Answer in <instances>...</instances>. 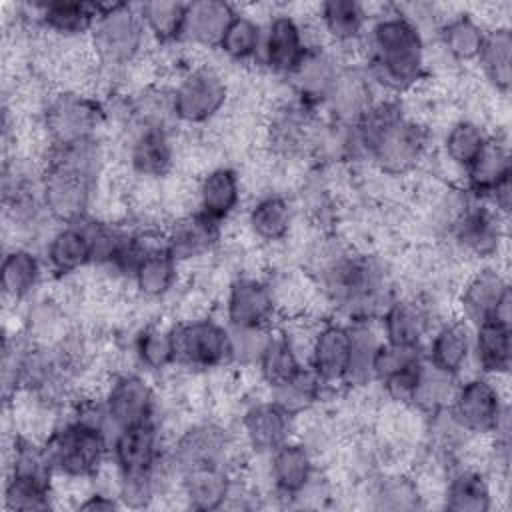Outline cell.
<instances>
[{
  "label": "cell",
  "instance_id": "1",
  "mask_svg": "<svg viewBox=\"0 0 512 512\" xmlns=\"http://www.w3.org/2000/svg\"><path fill=\"white\" fill-rule=\"evenodd\" d=\"M348 128V148L390 176L416 168L428 148L426 126L406 116L394 98L372 100Z\"/></svg>",
  "mask_w": 512,
  "mask_h": 512
},
{
  "label": "cell",
  "instance_id": "2",
  "mask_svg": "<svg viewBox=\"0 0 512 512\" xmlns=\"http://www.w3.org/2000/svg\"><path fill=\"white\" fill-rule=\"evenodd\" d=\"M426 44L416 20L400 10L378 16L368 30V74L392 94L412 90L426 70Z\"/></svg>",
  "mask_w": 512,
  "mask_h": 512
},
{
  "label": "cell",
  "instance_id": "3",
  "mask_svg": "<svg viewBox=\"0 0 512 512\" xmlns=\"http://www.w3.org/2000/svg\"><path fill=\"white\" fill-rule=\"evenodd\" d=\"M320 286L350 322H372L394 298L384 264L376 256L352 250H338L324 260Z\"/></svg>",
  "mask_w": 512,
  "mask_h": 512
},
{
  "label": "cell",
  "instance_id": "4",
  "mask_svg": "<svg viewBox=\"0 0 512 512\" xmlns=\"http://www.w3.org/2000/svg\"><path fill=\"white\" fill-rule=\"evenodd\" d=\"M44 446L56 474L88 480L100 472L110 454V434L72 416L48 434Z\"/></svg>",
  "mask_w": 512,
  "mask_h": 512
},
{
  "label": "cell",
  "instance_id": "5",
  "mask_svg": "<svg viewBox=\"0 0 512 512\" xmlns=\"http://www.w3.org/2000/svg\"><path fill=\"white\" fill-rule=\"evenodd\" d=\"M146 28L138 6L126 2L100 4V14L90 32L96 60L108 68H120L136 60L144 46Z\"/></svg>",
  "mask_w": 512,
  "mask_h": 512
},
{
  "label": "cell",
  "instance_id": "6",
  "mask_svg": "<svg viewBox=\"0 0 512 512\" xmlns=\"http://www.w3.org/2000/svg\"><path fill=\"white\" fill-rule=\"evenodd\" d=\"M448 414L462 432L474 436H496L508 426V404L494 378L484 374L456 384Z\"/></svg>",
  "mask_w": 512,
  "mask_h": 512
},
{
  "label": "cell",
  "instance_id": "7",
  "mask_svg": "<svg viewBox=\"0 0 512 512\" xmlns=\"http://www.w3.org/2000/svg\"><path fill=\"white\" fill-rule=\"evenodd\" d=\"M176 366L212 370L232 360L230 328L210 316L182 320L170 328Z\"/></svg>",
  "mask_w": 512,
  "mask_h": 512
},
{
  "label": "cell",
  "instance_id": "8",
  "mask_svg": "<svg viewBox=\"0 0 512 512\" xmlns=\"http://www.w3.org/2000/svg\"><path fill=\"white\" fill-rule=\"evenodd\" d=\"M228 94V82L214 66H194L170 92L172 118L190 126L206 124L222 112Z\"/></svg>",
  "mask_w": 512,
  "mask_h": 512
},
{
  "label": "cell",
  "instance_id": "9",
  "mask_svg": "<svg viewBox=\"0 0 512 512\" xmlns=\"http://www.w3.org/2000/svg\"><path fill=\"white\" fill-rule=\"evenodd\" d=\"M106 112L96 98L76 90L54 94L42 112V124L48 134V144H70L94 140L104 124Z\"/></svg>",
  "mask_w": 512,
  "mask_h": 512
},
{
  "label": "cell",
  "instance_id": "10",
  "mask_svg": "<svg viewBox=\"0 0 512 512\" xmlns=\"http://www.w3.org/2000/svg\"><path fill=\"white\" fill-rule=\"evenodd\" d=\"M512 292L504 272L492 264L474 270L458 292L460 318L470 326L486 320H500L510 324Z\"/></svg>",
  "mask_w": 512,
  "mask_h": 512
},
{
  "label": "cell",
  "instance_id": "11",
  "mask_svg": "<svg viewBox=\"0 0 512 512\" xmlns=\"http://www.w3.org/2000/svg\"><path fill=\"white\" fill-rule=\"evenodd\" d=\"M468 192V190H466ZM504 216H500L486 200L468 192V200L452 218L450 232L454 242L478 260H490L500 252L504 242Z\"/></svg>",
  "mask_w": 512,
  "mask_h": 512
},
{
  "label": "cell",
  "instance_id": "12",
  "mask_svg": "<svg viewBox=\"0 0 512 512\" xmlns=\"http://www.w3.org/2000/svg\"><path fill=\"white\" fill-rule=\"evenodd\" d=\"M232 440L230 434L216 422H194L186 426L170 450L166 452V460L176 476L186 470L202 468V466H228Z\"/></svg>",
  "mask_w": 512,
  "mask_h": 512
},
{
  "label": "cell",
  "instance_id": "13",
  "mask_svg": "<svg viewBox=\"0 0 512 512\" xmlns=\"http://www.w3.org/2000/svg\"><path fill=\"white\" fill-rule=\"evenodd\" d=\"M274 288L254 276L236 278L226 292L224 318L230 330H260L268 328L276 316Z\"/></svg>",
  "mask_w": 512,
  "mask_h": 512
},
{
  "label": "cell",
  "instance_id": "14",
  "mask_svg": "<svg viewBox=\"0 0 512 512\" xmlns=\"http://www.w3.org/2000/svg\"><path fill=\"white\" fill-rule=\"evenodd\" d=\"M102 400L108 414V422L114 428V432L120 428L154 420L156 392L142 374H116L110 380Z\"/></svg>",
  "mask_w": 512,
  "mask_h": 512
},
{
  "label": "cell",
  "instance_id": "15",
  "mask_svg": "<svg viewBox=\"0 0 512 512\" xmlns=\"http://www.w3.org/2000/svg\"><path fill=\"white\" fill-rule=\"evenodd\" d=\"M110 454L118 478H122L154 472L166 452L162 450L158 426L152 420L116 430L110 440Z\"/></svg>",
  "mask_w": 512,
  "mask_h": 512
},
{
  "label": "cell",
  "instance_id": "16",
  "mask_svg": "<svg viewBox=\"0 0 512 512\" xmlns=\"http://www.w3.org/2000/svg\"><path fill=\"white\" fill-rule=\"evenodd\" d=\"M350 350H352L350 324L330 320L318 326V330L312 334L308 344L306 364L326 388L340 386L346 382V374L350 366Z\"/></svg>",
  "mask_w": 512,
  "mask_h": 512
},
{
  "label": "cell",
  "instance_id": "17",
  "mask_svg": "<svg viewBox=\"0 0 512 512\" xmlns=\"http://www.w3.org/2000/svg\"><path fill=\"white\" fill-rule=\"evenodd\" d=\"M294 414L276 400H260L250 404L240 418V430L246 446L258 454L268 456L284 442L292 440Z\"/></svg>",
  "mask_w": 512,
  "mask_h": 512
},
{
  "label": "cell",
  "instance_id": "18",
  "mask_svg": "<svg viewBox=\"0 0 512 512\" xmlns=\"http://www.w3.org/2000/svg\"><path fill=\"white\" fill-rule=\"evenodd\" d=\"M310 50V44L304 38L302 26L292 14H274L266 28L262 38V60L264 66L276 74L288 78L296 66L302 62L306 52Z\"/></svg>",
  "mask_w": 512,
  "mask_h": 512
},
{
  "label": "cell",
  "instance_id": "19",
  "mask_svg": "<svg viewBox=\"0 0 512 512\" xmlns=\"http://www.w3.org/2000/svg\"><path fill=\"white\" fill-rule=\"evenodd\" d=\"M220 230L222 224L208 218L200 210L186 212L176 216L162 232L164 248L178 264L198 260L208 256L218 246Z\"/></svg>",
  "mask_w": 512,
  "mask_h": 512
},
{
  "label": "cell",
  "instance_id": "20",
  "mask_svg": "<svg viewBox=\"0 0 512 512\" xmlns=\"http://www.w3.org/2000/svg\"><path fill=\"white\" fill-rule=\"evenodd\" d=\"M382 340L402 346H424L432 330V310L418 296L392 298L380 314Z\"/></svg>",
  "mask_w": 512,
  "mask_h": 512
},
{
  "label": "cell",
  "instance_id": "21",
  "mask_svg": "<svg viewBox=\"0 0 512 512\" xmlns=\"http://www.w3.org/2000/svg\"><path fill=\"white\" fill-rule=\"evenodd\" d=\"M314 472V458L302 442L288 440L268 454V476L282 498L302 496L312 486Z\"/></svg>",
  "mask_w": 512,
  "mask_h": 512
},
{
  "label": "cell",
  "instance_id": "22",
  "mask_svg": "<svg viewBox=\"0 0 512 512\" xmlns=\"http://www.w3.org/2000/svg\"><path fill=\"white\" fill-rule=\"evenodd\" d=\"M426 364L458 378L472 358V326L462 320H446L434 328L424 348Z\"/></svg>",
  "mask_w": 512,
  "mask_h": 512
},
{
  "label": "cell",
  "instance_id": "23",
  "mask_svg": "<svg viewBox=\"0 0 512 512\" xmlns=\"http://www.w3.org/2000/svg\"><path fill=\"white\" fill-rule=\"evenodd\" d=\"M338 70L340 66L330 52L320 46H310L302 62L286 80L290 82L298 102L318 108L326 104Z\"/></svg>",
  "mask_w": 512,
  "mask_h": 512
},
{
  "label": "cell",
  "instance_id": "24",
  "mask_svg": "<svg viewBox=\"0 0 512 512\" xmlns=\"http://www.w3.org/2000/svg\"><path fill=\"white\" fill-rule=\"evenodd\" d=\"M128 162L142 178H164L174 168V142L166 126H140L128 148Z\"/></svg>",
  "mask_w": 512,
  "mask_h": 512
},
{
  "label": "cell",
  "instance_id": "25",
  "mask_svg": "<svg viewBox=\"0 0 512 512\" xmlns=\"http://www.w3.org/2000/svg\"><path fill=\"white\" fill-rule=\"evenodd\" d=\"M44 260L56 276H70L94 264L92 242L84 222L80 220L56 228L46 242Z\"/></svg>",
  "mask_w": 512,
  "mask_h": 512
},
{
  "label": "cell",
  "instance_id": "26",
  "mask_svg": "<svg viewBox=\"0 0 512 512\" xmlns=\"http://www.w3.org/2000/svg\"><path fill=\"white\" fill-rule=\"evenodd\" d=\"M472 360L490 378L506 376L512 364V330L508 322L486 320L472 326Z\"/></svg>",
  "mask_w": 512,
  "mask_h": 512
},
{
  "label": "cell",
  "instance_id": "27",
  "mask_svg": "<svg viewBox=\"0 0 512 512\" xmlns=\"http://www.w3.org/2000/svg\"><path fill=\"white\" fill-rule=\"evenodd\" d=\"M316 108L296 98L276 110L268 126V142L278 154H298L314 140Z\"/></svg>",
  "mask_w": 512,
  "mask_h": 512
},
{
  "label": "cell",
  "instance_id": "28",
  "mask_svg": "<svg viewBox=\"0 0 512 512\" xmlns=\"http://www.w3.org/2000/svg\"><path fill=\"white\" fill-rule=\"evenodd\" d=\"M180 492L194 510H218L232 496L234 482L228 466H202L186 470L178 476Z\"/></svg>",
  "mask_w": 512,
  "mask_h": 512
},
{
  "label": "cell",
  "instance_id": "29",
  "mask_svg": "<svg viewBox=\"0 0 512 512\" xmlns=\"http://www.w3.org/2000/svg\"><path fill=\"white\" fill-rule=\"evenodd\" d=\"M196 196H198L196 210H200L208 218L222 224L236 212L240 204L242 184H240L238 172L230 166H216L208 170L198 182Z\"/></svg>",
  "mask_w": 512,
  "mask_h": 512
},
{
  "label": "cell",
  "instance_id": "30",
  "mask_svg": "<svg viewBox=\"0 0 512 512\" xmlns=\"http://www.w3.org/2000/svg\"><path fill=\"white\" fill-rule=\"evenodd\" d=\"M466 190L476 198L486 200L496 188L512 182L510 150L504 142L490 136L478 158L464 170Z\"/></svg>",
  "mask_w": 512,
  "mask_h": 512
},
{
  "label": "cell",
  "instance_id": "31",
  "mask_svg": "<svg viewBox=\"0 0 512 512\" xmlns=\"http://www.w3.org/2000/svg\"><path fill=\"white\" fill-rule=\"evenodd\" d=\"M304 366L306 362L302 360L294 338L284 330L270 332L256 360L260 380L268 386L270 392L290 382Z\"/></svg>",
  "mask_w": 512,
  "mask_h": 512
},
{
  "label": "cell",
  "instance_id": "32",
  "mask_svg": "<svg viewBox=\"0 0 512 512\" xmlns=\"http://www.w3.org/2000/svg\"><path fill=\"white\" fill-rule=\"evenodd\" d=\"M38 22L52 34L62 38H78L90 34L100 14V2L52 0L34 6Z\"/></svg>",
  "mask_w": 512,
  "mask_h": 512
},
{
  "label": "cell",
  "instance_id": "33",
  "mask_svg": "<svg viewBox=\"0 0 512 512\" xmlns=\"http://www.w3.org/2000/svg\"><path fill=\"white\" fill-rule=\"evenodd\" d=\"M234 14H236L234 6L222 0L188 2L184 38L198 46L218 48Z\"/></svg>",
  "mask_w": 512,
  "mask_h": 512
},
{
  "label": "cell",
  "instance_id": "34",
  "mask_svg": "<svg viewBox=\"0 0 512 512\" xmlns=\"http://www.w3.org/2000/svg\"><path fill=\"white\" fill-rule=\"evenodd\" d=\"M180 278V264L170 256L164 244L150 248L132 272V284L140 296L158 300L170 294Z\"/></svg>",
  "mask_w": 512,
  "mask_h": 512
},
{
  "label": "cell",
  "instance_id": "35",
  "mask_svg": "<svg viewBox=\"0 0 512 512\" xmlns=\"http://www.w3.org/2000/svg\"><path fill=\"white\" fill-rule=\"evenodd\" d=\"M40 280L42 260L34 250L26 246H14L4 254L0 266V286L6 298H12L14 302L30 298Z\"/></svg>",
  "mask_w": 512,
  "mask_h": 512
},
{
  "label": "cell",
  "instance_id": "36",
  "mask_svg": "<svg viewBox=\"0 0 512 512\" xmlns=\"http://www.w3.org/2000/svg\"><path fill=\"white\" fill-rule=\"evenodd\" d=\"M370 80L372 78H370L368 70L340 66L338 76L332 84V90H330L324 106H328L336 118L350 124L372 102Z\"/></svg>",
  "mask_w": 512,
  "mask_h": 512
},
{
  "label": "cell",
  "instance_id": "37",
  "mask_svg": "<svg viewBox=\"0 0 512 512\" xmlns=\"http://www.w3.org/2000/svg\"><path fill=\"white\" fill-rule=\"evenodd\" d=\"M294 222V208L282 194L270 192L260 196L248 210V228L254 238L274 244L282 242Z\"/></svg>",
  "mask_w": 512,
  "mask_h": 512
},
{
  "label": "cell",
  "instance_id": "38",
  "mask_svg": "<svg viewBox=\"0 0 512 512\" xmlns=\"http://www.w3.org/2000/svg\"><path fill=\"white\" fill-rule=\"evenodd\" d=\"M488 84L502 94L512 86V32L508 26H494L486 30L484 44L476 58Z\"/></svg>",
  "mask_w": 512,
  "mask_h": 512
},
{
  "label": "cell",
  "instance_id": "39",
  "mask_svg": "<svg viewBox=\"0 0 512 512\" xmlns=\"http://www.w3.org/2000/svg\"><path fill=\"white\" fill-rule=\"evenodd\" d=\"M444 508L452 512H488L492 508V490L486 476L472 468L450 474L444 488Z\"/></svg>",
  "mask_w": 512,
  "mask_h": 512
},
{
  "label": "cell",
  "instance_id": "40",
  "mask_svg": "<svg viewBox=\"0 0 512 512\" xmlns=\"http://www.w3.org/2000/svg\"><path fill=\"white\" fill-rule=\"evenodd\" d=\"M318 18L332 42L350 44L362 36L370 16L356 0H326L318 6Z\"/></svg>",
  "mask_w": 512,
  "mask_h": 512
},
{
  "label": "cell",
  "instance_id": "41",
  "mask_svg": "<svg viewBox=\"0 0 512 512\" xmlns=\"http://www.w3.org/2000/svg\"><path fill=\"white\" fill-rule=\"evenodd\" d=\"M484 38L486 28L468 12H460L444 20L438 28V40L442 48L458 62L476 60Z\"/></svg>",
  "mask_w": 512,
  "mask_h": 512
},
{
  "label": "cell",
  "instance_id": "42",
  "mask_svg": "<svg viewBox=\"0 0 512 512\" xmlns=\"http://www.w3.org/2000/svg\"><path fill=\"white\" fill-rule=\"evenodd\" d=\"M188 2L178 0H152L138 4L140 18L148 34L158 42L170 44L184 40V22H186Z\"/></svg>",
  "mask_w": 512,
  "mask_h": 512
},
{
  "label": "cell",
  "instance_id": "43",
  "mask_svg": "<svg viewBox=\"0 0 512 512\" xmlns=\"http://www.w3.org/2000/svg\"><path fill=\"white\" fill-rule=\"evenodd\" d=\"M262 38H264L262 24L256 22L250 14L236 12L218 44V50L228 60L248 62L260 54Z\"/></svg>",
  "mask_w": 512,
  "mask_h": 512
},
{
  "label": "cell",
  "instance_id": "44",
  "mask_svg": "<svg viewBox=\"0 0 512 512\" xmlns=\"http://www.w3.org/2000/svg\"><path fill=\"white\" fill-rule=\"evenodd\" d=\"M348 324H350V336H352V350H350V366H348L344 384L360 388L374 380L372 364H374V354L382 342V336L376 334L370 322L360 320V322H348Z\"/></svg>",
  "mask_w": 512,
  "mask_h": 512
},
{
  "label": "cell",
  "instance_id": "45",
  "mask_svg": "<svg viewBox=\"0 0 512 512\" xmlns=\"http://www.w3.org/2000/svg\"><path fill=\"white\" fill-rule=\"evenodd\" d=\"M488 140L490 134L478 122L464 118L448 128L442 146L446 158L460 170H466L484 150Z\"/></svg>",
  "mask_w": 512,
  "mask_h": 512
},
{
  "label": "cell",
  "instance_id": "46",
  "mask_svg": "<svg viewBox=\"0 0 512 512\" xmlns=\"http://www.w3.org/2000/svg\"><path fill=\"white\" fill-rule=\"evenodd\" d=\"M458 380L454 376H448L430 364H424V370L420 374L418 386L414 390V396L410 400V406L418 408L426 416L440 414L448 410L450 400L454 396Z\"/></svg>",
  "mask_w": 512,
  "mask_h": 512
},
{
  "label": "cell",
  "instance_id": "47",
  "mask_svg": "<svg viewBox=\"0 0 512 512\" xmlns=\"http://www.w3.org/2000/svg\"><path fill=\"white\" fill-rule=\"evenodd\" d=\"M134 354L138 364L148 372H164L176 366L174 342L170 328L146 326L134 338Z\"/></svg>",
  "mask_w": 512,
  "mask_h": 512
},
{
  "label": "cell",
  "instance_id": "48",
  "mask_svg": "<svg viewBox=\"0 0 512 512\" xmlns=\"http://www.w3.org/2000/svg\"><path fill=\"white\" fill-rule=\"evenodd\" d=\"M426 362L424 358V346H402V344H390L380 342L374 364H372V376L380 384L388 382L394 376H400L408 370H414Z\"/></svg>",
  "mask_w": 512,
  "mask_h": 512
},
{
  "label": "cell",
  "instance_id": "49",
  "mask_svg": "<svg viewBox=\"0 0 512 512\" xmlns=\"http://www.w3.org/2000/svg\"><path fill=\"white\" fill-rule=\"evenodd\" d=\"M324 388L326 386L318 380V376L306 364L290 382L272 390L270 398L276 400L280 406H284L294 416H298L300 412L308 410L310 406H314L320 400Z\"/></svg>",
  "mask_w": 512,
  "mask_h": 512
},
{
  "label": "cell",
  "instance_id": "50",
  "mask_svg": "<svg viewBox=\"0 0 512 512\" xmlns=\"http://www.w3.org/2000/svg\"><path fill=\"white\" fill-rule=\"evenodd\" d=\"M374 498L378 500L380 508L390 510H404V508H418L420 506V492L418 486L408 476H386L378 482Z\"/></svg>",
  "mask_w": 512,
  "mask_h": 512
},
{
  "label": "cell",
  "instance_id": "51",
  "mask_svg": "<svg viewBox=\"0 0 512 512\" xmlns=\"http://www.w3.org/2000/svg\"><path fill=\"white\" fill-rule=\"evenodd\" d=\"M76 508L78 510H116V508H122V504L118 496H112L106 492H92L84 496V500H80Z\"/></svg>",
  "mask_w": 512,
  "mask_h": 512
}]
</instances>
